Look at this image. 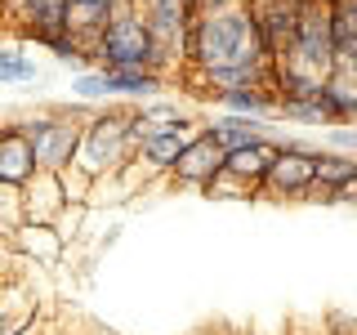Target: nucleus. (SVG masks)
I'll list each match as a JSON object with an SVG mask.
<instances>
[{
	"mask_svg": "<svg viewBox=\"0 0 357 335\" xmlns=\"http://www.w3.org/2000/svg\"><path fill=\"white\" fill-rule=\"evenodd\" d=\"M273 63L250 22V9L232 5V9H215V14H192L188 27V45H183V67L188 72H206V67H250L264 72ZM178 67V72H183Z\"/></svg>",
	"mask_w": 357,
	"mask_h": 335,
	"instance_id": "1",
	"label": "nucleus"
},
{
	"mask_svg": "<svg viewBox=\"0 0 357 335\" xmlns=\"http://www.w3.org/2000/svg\"><path fill=\"white\" fill-rule=\"evenodd\" d=\"M143 139L139 126V112L130 103H107L103 112H89L85 126H81V143H76V170H85L89 179L98 174H116L121 165L134 156Z\"/></svg>",
	"mask_w": 357,
	"mask_h": 335,
	"instance_id": "2",
	"label": "nucleus"
},
{
	"mask_svg": "<svg viewBox=\"0 0 357 335\" xmlns=\"http://www.w3.org/2000/svg\"><path fill=\"white\" fill-rule=\"evenodd\" d=\"M85 117L89 112H81V107H40V112H27V117L14 121V130L36 152V170L59 174L76 161V143H81Z\"/></svg>",
	"mask_w": 357,
	"mask_h": 335,
	"instance_id": "3",
	"label": "nucleus"
},
{
	"mask_svg": "<svg viewBox=\"0 0 357 335\" xmlns=\"http://www.w3.org/2000/svg\"><path fill=\"white\" fill-rule=\"evenodd\" d=\"M89 59H94L98 72H130V67H143V72H156V50L148 36V22L134 5H121L112 22L98 31V40L89 45ZM161 76V72H156Z\"/></svg>",
	"mask_w": 357,
	"mask_h": 335,
	"instance_id": "4",
	"label": "nucleus"
},
{
	"mask_svg": "<svg viewBox=\"0 0 357 335\" xmlns=\"http://www.w3.org/2000/svg\"><path fill=\"white\" fill-rule=\"evenodd\" d=\"M290 63L308 67L312 76H326L335 67V45H331V9L321 5H304L295 18V40H290Z\"/></svg>",
	"mask_w": 357,
	"mask_h": 335,
	"instance_id": "5",
	"label": "nucleus"
},
{
	"mask_svg": "<svg viewBox=\"0 0 357 335\" xmlns=\"http://www.w3.org/2000/svg\"><path fill=\"white\" fill-rule=\"evenodd\" d=\"M312 156L317 148H304V143H282L273 170L259 179L255 193L268 201H304V193L312 188Z\"/></svg>",
	"mask_w": 357,
	"mask_h": 335,
	"instance_id": "6",
	"label": "nucleus"
},
{
	"mask_svg": "<svg viewBox=\"0 0 357 335\" xmlns=\"http://www.w3.org/2000/svg\"><path fill=\"white\" fill-rule=\"evenodd\" d=\"M223 161H228V152L219 148V139L210 134L206 126L188 134V143H183V152H178V161L170 165V174H165V184H174V188H206L210 179H215L223 170Z\"/></svg>",
	"mask_w": 357,
	"mask_h": 335,
	"instance_id": "7",
	"label": "nucleus"
},
{
	"mask_svg": "<svg viewBox=\"0 0 357 335\" xmlns=\"http://www.w3.org/2000/svg\"><path fill=\"white\" fill-rule=\"evenodd\" d=\"M5 27L14 31V40L22 45H40L50 36H63L67 31V0H9Z\"/></svg>",
	"mask_w": 357,
	"mask_h": 335,
	"instance_id": "8",
	"label": "nucleus"
},
{
	"mask_svg": "<svg viewBox=\"0 0 357 335\" xmlns=\"http://www.w3.org/2000/svg\"><path fill=\"white\" fill-rule=\"evenodd\" d=\"M245 9H250V22H255V31H259L268 59H273V63L286 59V54H290V40H295L299 9L290 5V0H264V5H245Z\"/></svg>",
	"mask_w": 357,
	"mask_h": 335,
	"instance_id": "9",
	"label": "nucleus"
},
{
	"mask_svg": "<svg viewBox=\"0 0 357 335\" xmlns=\"http://www.w3.org/2000/svg\"><path fill=\"white\" fill-rule=\"evenodd\" d=\"M321 112H326V126H357V72L353 63H335L326 72V81H321Z\"/></svg>",
	"mask_w": 357,
	"mask_h": 335,
	"instance_id": "10",
	"label": "nucleus"
},
{
	"mask_svg": "<svg viewBox=\"0 0 357 335\" xmlns=\"http://www.w3.org/2000/svg\"><path fill=\"white\" fill-rule=\"evenodd\" d=\"M18 206H22V223H54L67 210V197H63L59 174L36 170V174L27 179V188L18 193Z\"/></svg>",
	"mask_w": 357,
	"mask_h": 335,
	"instance_id": "11",
	"label": "nucleus"
},
{
	"mask_svg": "<svg viewBox=\"0 0 357 335\" xmlns=\"http://www.w3.org/2000/svg\"><path fill=\"white\" fill-rule=\"evenodd\" d=\"M31 174H36V152H31V143L14 130V121H5V126H0V188L22 193Z\"/></svg>",
	"mask_w": 357,
	"mask_h": 335,
	"instance_id": "12",
	"label": "nucleus"
},
{
	"mask_svg": "<svg viewBox=\"0 0 357 335\" xmlns=\"http://www.w3.org/2000/svg\"><path fill=\"white\" fill-rule=\"evenodd\" d=\"M103 85H107V103H152V98L165 94V76L156 72H143V67H130V72H103Z\"/></svg>",
	"mask_w": 357,
	"mask_h": 335,
	"instance_id": "13",
	"label": "nucleus"
},
{
	"mask_svg": "<svg viewBox=\"0 0 357 335\" xmlns=\"http://www.w3.org/2000/svg\"><path fill=\"white\" fill-rule=\"evenodd\" d=\"M188 134L192 130H156V134H143L139 148H134V161L148 165V170L165 184V174H170V165L178 161V152H183Z\"/></svg>",
	"mask_w": 357,
	"mask_h": 335,
	"instance_id": "14",
	"label": "nucleus"
},
{
	"mask_svg": "<svg viewBox=\"0 0 357 335\" xmlns=\"http://www.w3.org/2000/svg\"><path fill=\"white\" fill-rule=\"evenodd\" d=\"M9 241H14L18 255H27V260H36V264H59L63 251H67V241L54 232V223H18V228L9 232Z\"/></svg>",
	"mask_w": 357,
	"mask_h": 335,
	"instance_id": "15",
	"label": "nucleus"
},
{
	"mask_svg": "<svg viewBox=\"0 0 357 335\" xmlns=\"http://www.w3.org/2000/svg\"><path fill=\"white\" fill-rule=\"evenodd\" d=\"M277 152H282V143H277L273 134H268V139L250 143V148H241V152H228V161H223V170H228L232 179H241V184L259 188V179H264L268 170H273Z\"/></svg>",
	"mask_w": 357,
	"mask_h": 335,
	"instance_id": "16",
	"label": "nucleus"
},
{
	"mask_svg": "<svg viewBox=\"0 0 357 335\" xmlns=\"http://www.w3.org/2000/svg\"><path fill=\"white\" fill-rule=\"evenodd\" d=\"M116 9H121L116 0H67V31L89 50V45L98 40V31L112 22Z\"/></svg>",
	"mask_w": 357,
	"mask_h": 335,
	"instance_id": "17",
	"label": "nucleus"
},
{
	"mask_svg": "<svg viewBox=\"0 0 357 335\" xmlns=\"http://www.w3.org/2000/svg\"><path fill=\"white\" fill-rule=\"evenodd\" d=\"M206 130L219 139V148H223V152H241V148H250V143L268 139V126H264V121L228 117V112H215V117L206 121Z\"/></svg>",
	"mask_w": 357,
	"mask_h": 335,
	"instance_id": "18",
	"label": "nucleus"
},
{
	"mask_svg": "<svg viewBox=\"0 0 357 335\" xmlns=\"http://www.w3.org/2000/svg\"><path fill=\"white\" fill-rule=\"evenodd\" d=\"M219 112H228V117H245V121H259V117H273L277 112V98L268 94V89H255V85H245V89H228L223 98H215Z\"/></svg>",
	"mask_w": 357,
	"mask_h": 335,
	"instance_id": "19",
	"label": "nucleus"
},
{
	"mask_svg": "<svg viewBox=\"0 0 357 335\" xmlns=\"http://www.w3.org/2000/svg\"><path fill=\"white\" fill-rule=\"evenodd\" d=\"M331 45L335 63H357V0L331 9Z\"/></svg>",
	"mask_w": 357,
	"mask_h": 335,
	"instance_id": "20",
	"label": "nucleus"
},
{
	"mask_svg": "<svg viewBox=\"0 0 357 335\" xmlns=\"http://www.w3.org/2000/svg\"><path fill=\"white\" fill-rule=\"evenodd\" d=\"M312 179L326 188H344L357 179V156L349 152H331V148H317V156H312Z\"/></svg>",
	"mask_w": 357,
	"mask_h": 335,
	"instance_id": "21",
	"label": "nucleus"
},
{
	"mask_svg": "<svg viewBox=\"0 0 357 335\" xmlns=\"http://www.w3.org/2000/svg\"><path fill=\"white\" fill-rule=\"evenodd\" d=\"M139 126L143 134H156V130H192V117H188L178 103H165V98H152V103H139Z\"/></svg>",
	"mask_w": 357,
	"mask_h": 335,
	"instance_id": "22",
	"label": "nucleus"
},
{
	"mask_svg": "<svg viewBox=\"0 0 357 335\" xmlns=\"http://www.w3.org/2000/svg\"><path fill=\"white\" fill-rule=\"evenodd\" d=\"M36 81V63L22 54V40H5L0 45V85H22Z\"/></svg>",
	"mask_w": 357,
	"mask_h": 335,
	"instance_id": "23",
	"label": "nucleus"
},
{
	"mask_svg": "<svg viewBox=\"0 0 357 335\" xmlns=\"http://www.w3.org/2000/svg\"><path fill=\"white\" fill-rule=\"evenodd\" d=\"M201 197H210V201H255L259 193H255L250 184H241V179H232L228 170H219L206 188H201Z\"/></svg>",
	"mask_w": 357,
	"mask_h": 335,
	"instance_id": "24",
	"label": "nucleus"
},
{
	"mask_svg": "<svg viewBox=\"0 0 357 335\" xmlns=\"http://www.w3.org/2000/svg\"><path fill=\"white\" fill-rule=\"evenodd\" d=\"M134 193L126 184H121V174H98L94 184H89V201H85V210H94V206H121V201H130Z\"/></svg>",
	"mask_w": 357,
	"mask_h": 335,
	"instance_id": "25",
	"label": "nucleus"
},
{
	"mask_svg": "<svg viewBox=\"0 0 357 335\" xmlns=\"http://www.w3.org/2000/svg\"><path fill=\"white\" fill-rule=\"evenodd\" d=\"M72 98H81V103H107L103 72H98V67H89V72H76V76H72Z\"/></svg>",
	"mask_w": 357,
	"mask_h": 335,
	"instance_id": "26",
	"label": "nucleus"
},
{
	"mask_svg": "<svg viewBox=\"0 0 357 335\" xmlns=\"http://www.w3.org/2000/svg\"><path fill=\"white\" fill-rule=\"evenodd\" d=\"M273 117L295 121V126H321V130H331V126H326V112H321V103H277Z\"/></svg>",
	"mask_w": 357,
	"mask_h": 335,
	"instance_id": "27",
	"label": "nucleus"
},
{
	"mask_svg": "<svg viewBox=\"0 0 357 335\" xmlns=\"http://www.w3.org/2000/svg\"><path fill=\"white\" fill-rule=\"evenodd\" d=\"M59 184H63V197H67V206H85L89 201V179L85 170H76V165H67V170H59Z\"/></svg>",
	"mask_w": 357,
	"mask_h": 335,
	"instance_id": "28",
	"label": "nucleus"
},
{
	"mask_svg": "<svg viewBox=\"0 0 357 335\" xmlns=\"http://www.w3.org/2000/svg\"><path fill=\"white\" fill-rule=\"evenodd\" d=\"M22 223V206H18V193L14 188H0V228H9L14 232Z\"/></svg>",
	"mask_w": 357,
	"mask_h": 335,
	"instance_id": "29",
	"label": "nucleus"
},
{
	"mask_svg": "<svg viewBox=\"0 0 357 335\" xmlns=\"http://www.w3.org/2000/svg\"><path fill=\"white\" fill-rule=\"evenodd\" d=\"M85 215H89V210H85V206H67V210H63V215H59V219H54V232H59V237H63V241H67V237H76V232H81V219H85Z\"/></svg>",
	"mask_w": 357,
	"mask_h": 335,
	"instance_id": "30",
	"label": "nucleus"
},
{
	"mask_svg": "<svg viewBox=\"0 0 357 335\" xmlns=\"http://www.w3.org/2000/svg\"><path fill=\"white\" fill-rule=\"evenodd\" d=\"M331 152L357 156V126H335V130H331Z\"/></svg>",
	"mask_w": 357,
	"mask_h": 335,
	"instance_id": "31",
	"label": "nucleus"
},
{
	"mask_svg": "<svg viewBox=\"0 0 357 335\" xmlns=\"http://www.w3.org/2000/svg\"><path fill=\"white\" fill-rule=\"evenodd\" d=\"M335 206L357 210V179H353V184H344V188H335Z\"/></svg>",
	"mask_w": 357,
	"mask_h": 335,
	"instance_id": "32",
	"label": "nucleus"
},
{
	"mask_svg": "<svg viewBox=\"0 0 357 335\" xmlns=\"http://www.w3.org/2000/svg\"><path fill=\"white\" fill-rule=\"evenodd\" d=\"M286 331H290V335H331L326 327H317V331H308V327H304V322H299V318H295V322H286Z\"/></svg>",
	"mask_w": 357,
	"mask_h": 335,
	"instance_id": "33",
	"label": "nucleus"
},
{
	"mask_svg": "<svg viewBox=\"0 0 357 335\" xmlns=\"http://www.w3.org/2000/svg\"><path fill=\"white\" fill-rule=\"evenodd\" d=\"M219 335H255V327H232V331H219Z\"/></svg>",
	"mask_w": 357,
	"mask_h": 335,
	"instance_id": "34",
	"label": "nucleus"
},
{
	"mask_svg": "<svg viewBox=\"0 0 357 335\" xmlns=\"http://www.w3.org/2000/svg\"><path fill=\"white\" fill-rule=\"evenodd\" d=\"M321 5H326V9H335V5H353V0H321Z\"/></svg>",
	"mask_w": 357,
	"mask_h": 335,
	"instance_id": "35",
	"label": "nucleus"
},
{
	"mask_svg": "<svg viewBox=\"0 0 357 335\" xmlns=\"http://www.w3.org/2000/svg\"><path fill=\"white\" fill-rule=\"evenodd\" d=\"M89 335H116V331H107V327H94V331H89Z\"/></svg>",
	"mask_w": 357,
	"mask_h": 335,
	"instance_id": "36",
	"label": "nucleus"
},
{
	"mask_svg": "<svg viewBox=\"0 0 357 335\" xmlns=\"http://www.w3.org/2000/svg\"><path fill=\"white\" fill-rule=\"evenodd\" d=\"M5 14H9V0H0V22H5Z\"/></svg>",
	"mask_w": 357,
	"mask_h": 335,
	"instance_id": "37",
	"label": "nucleus"
},
{
	"mask_svg": "<svg viewBox=\"0 0 357 335\" xmlns=\"http://www.w3.org/2000/svg\"><path fill=\"white\" fill-rule=\"evenodd\" d=\"M5 31H9V27H5V22H0V45H5Z\"/></svg>",
	"mask_w": 357,
	"mask_h": 335,
	"instance_id": "38",
	"label": "nucleus"
},
{
	"mask_svg": "<svg viewBox=\"0 0 357 335\" xmlns=\"http://www.w3.org/2000/svg\"><path fill=\"white\" fill-rule=\"evenodd\" d=\"M192 335H219V331H192Z\"/></svg>",
	"mask_w": 357,
	"mask_h": 335,
	"instance_id": "39",
	"label": "nucleus"
},
{
	"mask_svg": "<svg viewBox=\"0 0 357 335\" xmlns=\"http://www.w3.org/2000/svg\"><path fill=\"white\" fill-rule=\"evenodd\" d=\"M40 335H63V331H40Z\"/></svg>",
	"mask_w": 357,
	"mask_h": 335,
	"instance_id": "40",
	"label": "nucleus"
},
{
	"mask_svg": "<svg viewBox=\"0 0 357 335\" xmlns=\"http://www.w3.org/2000/svg\"><path fill=\"white\" fill-rule=\"evenodd\" d=\"M353 72H357V63H353Z\"/></svg>",
	"mask_w": 357,
	"mask_h": 335,
	"instance_id": "41",
	"label": "nucleus"
}]
</instances>
